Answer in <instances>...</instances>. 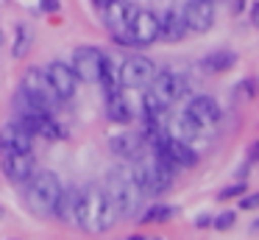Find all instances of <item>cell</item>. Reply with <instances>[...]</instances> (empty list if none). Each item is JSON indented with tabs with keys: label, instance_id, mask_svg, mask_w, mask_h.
I'll use <instances>...</instances> for the list:
<instances>
[{
	"label": "cell",
	"instance_id": "obj_1",
	"mask_svg": "<svg viewBox=\"0 0 259 240\" xmlns=\"http://www.w3.org/2000/svg\"><path fill=\"white\" fill-rule=\"evenodd\" d=\"M117 223V210L112 207L106 190L101 187H87L81 193V210H78V226L84 232H109Z\"/></svg>",
	"mask_w": 259,
	"mask_h": 240
},
{
	"label": "cell",
	"instance_id": "obj_2",
	"mask_svg": "<svg viewBox=\"0 0 259 240\" xmlns=\"http://www.w3.org/2000/svg\"><path fill=\"white\" fill-rule=\"evenodd\" d=\"M106 195L112 201V207L117 210V218H131L140 212V204H142V190L140 184L134 182L131 176V167H112L106 176Z\"/></svg>",
	"mask_w": 259,
	"mask_h": 240
},
{
	"label": "cell",
	"instance_id": "obj_3",
	"mask_svg": "<svg viewBox=\"0 0 259 240\" xmlns=\"http://www.w3.org/2000/svg\"><path fill=\"white\" fill-rule=\"evenodd\" d=\"M62 182L53 170H34L28 176V187H25V204L31 212L42 218H51L56 212V204L62 198Z\"/></svg>",
	"mask_w": 259,
	"mask_h": 240
},
{
	"label": "cell",
	"instance_id": "obj_4",
	"mask_svg": "<svg viewBox=\"0 0 259 240\" xmlns=\"http://www.w3.org/2000/svg\"><path fill=\"white\" fill-rule=\"evenodd\" d=\"M106 61H109V56L103 53V50L84 45V48H75V53H73V73H75L78 81L101 84L103 70H106Z\"/></svg>",
	"mask_w": 259,
	"mask_h": 240
},
{
	"label": "cell",
	"instance_id": "obj_5",
	"mask_svg": "<svg viewBox=\"0 0 259 240\" xmlns=\"http://www.w3.org/2000/svg\"><path fill=\"white\" fill-rule=\"evenodd\" d=\"M148 92H151L164 109H170L176 100H181L187 95V78L176 70H162L151 78V89H148Z\"/></svg>",
	"mask_w": 259,
	"mask_h": 240
},
{
	"label": "cell",
	"instance_id": "obj_6",
	"mask_svg": "<svg viewBox=\"0 0 259 240\" xmlns=\"http://www.w3.org/2000/svg\"><path fill=\"white\" fill-rule=\"evenodd\" d=\"M153 76H156V67H153V61L148 59V56H131V59H125L117 70V81H120V87H125V89L148 87Z\"/></svg>",
	"mask_w": 259,
	"mask_h": 240
},
{
	"label": "cell",
	"instance_id": "obj_7",
	"mask_svg": "<svg viewBox=\"0 0 259 240\" xmlns=\"http://www.w3.org/2000/svg\"><path fill=\"white\" fill-rule=\"evenodd\" d=\"M103 22H106V28L112 31V37H128L131 31V22H134L137 17V6L128 3V0H112L109 6H103Z\"/></svg>",
	"mask_w": 259,
	"mask_h": 240
},
{
	"label": "cell",
	"instance_id": "obj_8",
	"mask_svg": "<svg viewBox=\"0 0 259 240\" xmlns=\"http://www.w3.org/2000/svg\"><path fill=\"white\" fill-rule=\"evenodd\" d=\"M187 22V31L206 33L214 25V3L212 0H187V6L181 9Z\"/></svg>",
	"mask_w": 259,
	"mask_h": 240
},
{
	"label": "cell",
	"instance_id": "obj_9",
	"mask_svg": "<svg viewBox=\"0 0 259 240\" xmlns=\"http://www.w3.org/2000/svg\"><path fill=\"white\" fill-rule=\"evenodd\" d=\"M45 76H48V81H51V87H53V92H56L59 100H70L75 95L78 78H75V73L70 64H64V61H51Z\"/></svg>",
	"mask_w": 259,
	"mask_h": 240
},
{
	"label": "cell",
	"instance_id": "obj_10",
	"mask_svg": "<svg viewBox=\"0 0 259 240\" xmlns=\"http://www.w3.org/2000/svg\"><path fill=\"white\" fill-rule=\"evenodd\" d=\"M9 151H17V154L34 151V134L23 123H9L0 128V154H9Z\"/></svg>",
	"mask_w": 259,
	"mask_h": 240
},
{
	"label": "cell",
	"instance_id": "obj_11",
	"mask_svg": "<svg viewBox=\"0 0 259 240\" xmlns=\"http://www.w3.org/2000/svg\"><path fill=\"white\" fill-rule=\"evenodd\" d=\"M184 112H187V115H190L201 128H212L214 123L220 120V106H218V100H214L212 95H195V98L187 104Z\"/></svg>",
	"mask_w": 259,
	"mask_h": 240
},
{
	"label": "cell",
	"instance_id": "obj_12",
	"mask_svg": "<svg viewBox=\"0 0 259 240\" xmlns=\"http://www.w3.org/2000/svg\"><path fill=\"white\" fill-rule=\"evenodd\" d=\"M128 33L134 39V45H153L162 37V31H159V14H153V11H137Z\"/></svg>",
	"mask_w": 259,
	"mask_h": 240
},
{
	"label": "cell",
	"instance_id": "obj_13",
	"mask_svg": "<svg viewBox=\"0 0 259 240\" xmlns=\"http://www.w3.org/2000/svg\"><path fill=\"white\" fill-rule=\"evenodd\" d=\"M3 173L9 176V182H28V176L34 173V159L31 154H17V151H9L3 154Z\"/></svg>",
	"mask_w": 259,
	"mask_h": 240
},
{
	"label": "cell",
	"instance_id": "obj_14",
	"mask_svg": "<svg viewBox=\"0 0 259 240\" xmlns=\"http://www.w3.org/2000/svg\"><path fill=\"white\" fill-rule=\"evenodd\" d=\"M23 89H25L28 95H34V98L45 100L48 106H51V100L56 98V92H53L51 81H48V76H45V70H39V67H31V70H25V76H23Z\"/></svg>",
	"mask_w": 259,
	"mask_h": 240
},
{
	"label": "cell",
	"instance_id": "obj_15",
	"mask_svg": "<svg viewBox=\"0 0 259 240\" xmlns=\"http://www.w3.org/2000/svg\"><path fill=\"white\" fill-rule=\"evenodd\" d=\"M142 145H145V140L137 131H123V134H114L109 140L112 154L120 156V159H137V156H142Z\"/></svg>",
	"mask_w": 259,
	"mask_h": 240
},
{
	"label": "cell",
	"instance_id": "obj_16",
	"mask_svg": "<svg viewBox=\"0 0 259 240\" xmlns=\"http://www.w3.org/2000/svg\"><path fill=\"white\" fill-rule=\"evenodd\" d=\"M81 193H84L81 187H67V190H62V198H59L56 212H53V215H59L64 223H70V226H78Z\"/></svg>",
	"mask_w": 259,
	"mask_h": 240
},
{
	"label": "cell",
	"instance_id": "obj_17",
	"mask_svg": "<svg viewBox=\"0 0 259 240\" xmlns=\"http://www.w3.org/2000/svg\"><path fill=\"white\" fill-rule=\"evenodd\" d=\"M106 115L112 123H120V126H125V123H131V117H134V112H131V104L125 100L123 89H112V92H106Z\"/></svg>",
	"mask_w": 259,
	"mask_h": 240
},
{
	"label": "cell",
	"instance_id": "obj_18",
	"mask_svg": "<svg viewBox=\"0 0 259 240\" xmlns=\"http://www.w3.org/2000/svg\"><path fill=\"white\" fill-rule=\"evenodd\" d=\"M159 31H162V37L167 39V42H179V39H184L187 22H184L181 9H167L164 11V14L159 17Z\"/></svg>",
	"mask_w": 259,
	"mask_h": 240
},
{
	"label": "cell",
	"instance_id": "obj_19",
	"mask_svg": "<svg viewBox=\"0 0 259 240\" xmlns=\"http://www.w3.org/2000/svg\"><path fill=\"white\" fill-rule=\"evenodd\" d=\"M234 64H237V53H231V50H214V53H209L203 59V67L209 73H226Z\"/></svg>",
	"mask_w": 259,
	"mask_h": 240
},
{
	"label": "cell",
	"instance_id": "obj_20",
	"mask_svg": "<svg viewBox=\"0 0 259 240\" xmlns=\"http://www.w3.org/2000/svg\"><path fill=\"white\" fill-rule=\"evenodd\" d=\"M31 45H34V33H31V28H28V25H23V22H20V25L14 28L12 56H14V59H23V56H28Z\"/></svg>",
	"mask_w": 259,
	"mask_h": 240
},
{
	"label": "cell",
	"instance_id": "obj_21",
	"mask_svg": "<svg viewBox=\"0 0 259 240\" xmlns=\"http://www.w3.org/2000/svg\"><path fill=\"white\" fill-rule=\"evenodd\" d=\"M198 131H201V126H198V123L184 112V115L173 123V128H170L167 134H170V137H179V140H187V143H190L192 137H198Z\"/></svg>",
	"mask_w": 259,
	"mask_h": 240
},
{
	"label": "cell",
	"instance_id": "obj_22",
	"mask_svg": "<svg viewBox=\"0 0 259 240\" xmlns=\"http://www.w3.org/2000/svg\"><path fill=\"white\" fill-rule=\"evenodd\" d=\"M176 215V207H167V204H159V207H151L145 215L140 218V223H164Z\"/></svg>",
	"mask_w": 259,
	"mask_h": 240
},
{
	"label": "cell",
	"instance_id": "obj_23",
	"mask_svg": "<svg viewBox=\"0 0 259 240\" xmlns=\"http://www.w3.org/2000/svg\"><path fill=\"white\" fill-rule=\"evenodd\" d=\"M36 134H39V137H45V140H59V137H62V128H59V123H53L51 120V117H42V120H39V126H36Z\"/></svg>",
	"mask_w": 259,
	"mask_h": 240
},
{
	"label": "cell",
	"instance_id": "obj_24",
	"mask_svg": "<svg viewBox=\"0 0 259 240\" xmlns=\"http://www.w3.org/2000/svg\"><path fill=\"white\" fill-rule=\"evenodd\" d=\"M256 78H248V81L245 84H240V87H237V95H240V98L242 100H251L253 98V95H256Z\"/></svg>",
	"mask_w": 259,
	"mask_h": 240
},
{
	"label": "cell",
	"instance_id": "obj_25",
	"mask_svg": "<svg viewBox=\"0 0 259 240\" xmlns=\"http://www.w3.org/2000/svg\"><path fill=\"white\" fill-rule=\"evenodd\" d=\"M240 193H245V182H237V184H231V187H223L218 193V198L220 201H226V198H237Z\"/></svg>",
	"mask_w": 259,
	"mask_h": 240
},
{
	"label": "cell",
	"instance_id": "obj_26",
	"mask_svg": "<svg viewBox=\"0 0 259 240\" xmlns=\"http://www.w3.org/2000/svg\"><path fill=\"white\" fill-rule=\"evenodd\" d=\"M214 229H220V232H226V229L234 226V212H220L218 218H214Z\"/></svg>",
	"mask_w": 259,
	"mask_h": 240
},
{
	"label": "cell",
	"instance_id": "obj_27",
	"mask_svg": "<svg viewBox=\"0 0 259 240\" xmlns=\"http://www.w3.org/2000/svg\"><path fill=\"white\" fill-rule=\"evenodd\" d=\"M240 207H242V210H259V193L245 195V198L240 201Z\"/></svg>",
	"mask_w": 259,
	"mask_h": 240
},
{
	"label": "cell",
	"instance_id": "obj_28",
	"mask_svg": "<svg viewBox=\"0 0 259 240\" xmlns=\"http://www.w3.org/2000/svg\"><path fill=\"white\" fill-rule=\"evenodd\" d=\"M229 9H231V14H242V9H245V0H229Z\"/></svg>",
	"mask_w": 259,
	"mask_h": 240
},
{
	"label": "cell",
	"instance_id": "obj_29",
	"mask_svg": "<svg viewBox=\"0 0 259 240\" xmlns=\"http://www.w3.org/2000/svg\"><path fill=\"white\" fill-rule=\"evenodd\" d=\"M42 11H59V0H42Z\"/></svg>",
	"mask_w": 259,
	"mask_h": 240
},
{
	"label": "cell",
	"instance_id": "obj_30",
	"mask_svg": "<svg viewBox=\"0 0 259 240\" xmlns=\"http://www.w3.org/2000/svg\"><path fill=\"white\" fill-rule=\"evenodd\" d=\"M251 22L259 28V3H253V6H251Z\"/></svg>",
	"mask_w": 259,
	"mask_h": 240
},
{
	"label": "cell",
	"instance_id": "obj_31",
	"mask_svg": "<svg viewBox=\"0 0 259 240\" xmlns=\"http://www.w3.org/2000/svg\"><path fill=\"white\" fill-rule=\"evenodd\" d=\"M248 156H251V162H259V143L251 145V154H248Z\"/></svg>",
	"mask_w": 259,
	"mask_h": 240
},
{
	"label": "cell",
	"instance_id": "obj_32",
	"mask_svg": "<svg viewBox=\"0 0 259 240\" xmlns=\"http://www.w3.org/2000/svg\"><path fill=\"white\" fill-rule=\"evenodd\" d=\"M209 223H212V218H209V215H201V218H198V221H195V226H209Z\"/></svg>",
	"mask_w": 259,
	"mask_h": 240
},
{
	"label": "cell",
	"instance_id": "obj_33",
	"mask_svg": "<svg viewBox=\"0 0 259 240\" xmlns=\"http://www.w3.org/2000/svg\"><path fill=\"white\" fill-rule=\"evenodd\" d=\"M92 3H95L98 9H103V6H109V3H112V0H92Z\"/></svg>",
	"mask_w": 259,
	"mask_h": 240
},
{
	"label": "cell",
	"instance_id": "obj_34",
	"mask_svg": "<svg viewBox=\"0 0 259 240\" xmlns=\"http://www.w3.org/2000/svg\"><path fill=\"white\" fill-rule=\"evenodd\" d=\"M251 229H253V232H259V218L253 221V226H251Z\"/></svg>",
	"mask_w": 259,
	"mask_h": 240
},
{
	"label": "cell",
	"instance_id": "obj_35",
	"mask_svg": "<svg viewBox=\"0 0 259 240\" xmlns=\"http://www.w3.org/2000/svg\"><path fill=\"white\" fill-rule=\"evenodd\" d=\"M3 215H6V212H3V207H0V218H3Z\"/></svg>",
	"mask_w": 259,
	"mask_h": 240
},
{
	"label": "cell",
	"instance_id": "obj_36",
	"mask_svg": "<svg viewBox=\"0 0 259 240\" xmlns=\"http://www.w3.org/2000/svg\"><path fill=\"white\" fill-rule=\"evenodd\" d=\"M0 45H3V31H0Z\"/></svg>",
	"mask_w": 259,
	"mask_h": 240
}]
</instances>
